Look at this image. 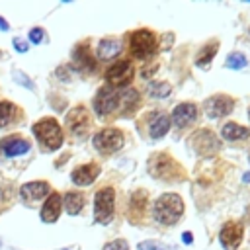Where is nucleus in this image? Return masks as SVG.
Returning <instances> with one entry per match:
<instances>
[{
    "instance_id": "obj_4",
    "label": "nucleus",
    "mask_w": 250,
    "mask_h": 250,
    "mask_svg": "<svg viewBox=\"0 0 250 250\" xmlns=\"http://www.w3.org/2000/svg\"><path fill=\"white\" fill-rule=\"evenodd\" d=\"M113 199H115V193H113V188H102L98 193H96V201H94V215H96V221L102 223V225H107L113 217Z\"/></svg>"
},
{
    "instance_id": "obj_22",
    "label": "nucleus",
    "mask_w": 250,
    "mask_h": 250,
    "mask_svg": "<svg viewBox=\"0 0 250 250\" xmlns=\"http://www.w3.org/2000/svg\"><path fill=\"white\" fill-rule=\"evenodd\" d=\"M84 205V195L78 191H68L64 195V209L68 215H76Z\"/></svg>"
},
{
    "instance_id": "obj_28",
    "label": "nucleus",
    "mask_w": 250,
    "mask_h": 250,
    "mask_svg": "<svg viewBox=\"0 0 250 250\" xmlns=\"http://www.w3.org/2000/svg\"><path fill=\"white\" fill-rule=\"evenodd\" d=\"M104 250H129V246H127V242L125 240H113V242H109V244H105V248Z\"/></svg>"
},
{
    "instance_id": "obj_13",
    "label": "nucleus",
    "mask_w": 250,
    "mask_h": 250,
    "mask_svg": "<svg viewBox=\"0 0 250 250\" xmlns=\"http://www.w3.org/2000/svg\"><path fill=\"white\" fill-rule=\"evenodd\" d=\"M197 117V109L193 104H180L176 105L174 113H172V123L176 127H186L189 123H193Z\"/></svg>"
},
{
    "instance_id": "obj_23",
    "label": "nucleus",
    "mask_w": 250,
    "mask_h": 250,
    "mask_svg": "<svg viewBox=\"0 0 250 250\" xmlns=\"http://www.w3.org/2000/svg\"><path fill=\"white\" fill-rule=\"evenodd\" d=\"M18 115V107L10 102H0V129L10 125Z\"/></svg>"
},
{
    "instance_id": "obj_20",
    "label": "nucleus",
    "mask_w": 250,
    "mask_h": 250,
    "mask_svg": "<svg viewBox=\"0 0 250 250\" xmlns=\"http://www.w3.org/2000/svg\"><path fill=\"white\" fill-rule=\"evenodd\" d=\"M72 57H74L76 66L82 68V70H92V68L96 66V62H94V59H92V55H90V51H88L86 45H78V47L74 49Z\"/></svg>"
},
{
    "instance_id": "obj_21",
    "label": "nucleus",
    "mask_w": 250,
    "mask_h": 250,
    "mask_svg": "<svg viewBox=\"0 0 250 250\" xmlns=\"http://www.w3.org/2000/svg\"><path fill=\"white\" fill-rule=\"evenodd\" d=\"M221 135H223V139H227V141H240V139H246V137L250 135V129H246V127H242V125H238V123H227V125L223 127Z\"/></svg>"
},
{
    "instance_id": "obj_18",
    "label": "nucleus",
    "mask_w": 250,
    "mask_h": 250,
    "mask_svg": "<svg viewBox=\"0 0 250 250\" xmlns=\"http://www.w3.org/2000/svg\"><path fill=\"white\" fill-rule=\"evenodd\" d=\"M170 129V117L164 115V113H154L150 115V121H148V133L152 139H160L168 133Z\"/></svg>"
},
{
    "instance_id": "obj_1",
    "label": "nucleus",
    "mask_w": 250,
    "mask_h": 250,
    "mask_svg": "<svg viewBox=\"0 0 250 250\" xmlns=\"http://www.w3.org/2000/svg\"><path fill=\"white\" fill-rule=\"evenodd\" d=\"M184 213V201L176 193H164L154 203V217L162 225H174Z\"/></svg>"
},
{
    "instance_id": "obj_29",
    "label": "nucleus",
    "mask_w": 250,
    "mask_h": 250,
    "mask_svg": "<svg viewBox=\"0 0 250 250\" xmlns=\"http://www.w3.org/2000/svg\"><path fill=\"white\" fill-rule=\"evenodd\" d=\"M139 250H164V248H162V244H158L154 240H145L139 244Z\"/></svg>"
},
{
    "instance_id": "obj_12",
    "label": "nucleus",
    "mask_w": 250,
    "mask_h": 250,
    "mask_svg": "<svg viewBox=\"0 0 250 250\" xmlns=\"http://www.w3.org/2000/svg\"><path fill=\"white\" fill-rule=\"evenodd\" d=\"M221 244L225 250H234L242 242V225L240 223H227L221 229Z\"/></svg>"
},
{
    "instance_id": "obj_3",
    "label": "nucleus",
    "mask_w": 250,
    "mask_h": 250,
    "mask_svg": "<svg viewBox=\"0 0 250 250\" xmlns=\"http://www.w3.org/2000/svg\"><path fill=\"white\" fill-rule=\"evenodd\" d=\"M129 47H131L133 57L148 59L156 51V37L148 29H137V31H133V35L129 39Z\"/></svg>"
},
{
    "instance_id": "obj_11",
    "label": "nucleus",
    "mask_w": 250,
    "mask_h": 250,
    "mask_svg": "<svg viewBox=\"0 0 250 250\" xmlns=\"http://www.w3.org/2000/svg\"><path fill=\"white\" fill-rule=\"evenodd\" d=\"M232 107H234V100L225 94H217L205 102V111L209 117H223V115L230 113Z\"/></svg>"
},
{
    "instance_id": "obj_7",
    "label": "nucleus",
    "mask_w": 250,
    "mask_h": 250,
    "mask_svg": "<svg viewBox=\"0 0 250 250\" xmlns=\"http://www.w3.org/2000/svg\"><path fill=\"white\" fill-rule=\"evenodd\" d=\"M133 72H135V70H133V64H131L129 61H117V62H113V64L107 68L105 80H107L109 86L121 88V86L129 84V82L133 80Z\"/></svg>"
},
{
    "instance_id": "obj_27",
    "label": "nucleus",
    "mask_w": 250,
    "mask_h": 250,
    "mask_svg": "<svg viewBox=\"0 0 250 250\" xmlns=\"http://www.w3.org/2000/svg\"><path fill=\"white\" fill-rule=\"evenodd\" d=\"M227 66L229 68H244L246 66V57L242 53H230L227 57Z\"/></svg>"
},
{
    "instance_id": "obj_34",
    "label": "nucleus",
    "mask_w": 250,
    "mask_h": 250,
    "mask_svg": "<svg viewBox=\"0 0 250 250\" xmlns=\"http://www.w3.org/2000/svg\"><path fill=\"white\" fill-rule=\"evenodd\" d=\"M0 29L2 31H8V21H4L2 18H0Z\"/></svg>"
},
{
    "instance_id": "obj_2",
    "label": "nucleus",
    "mask_w": 250,
    "mask_h": 250,
    "mask_svg": "<svg viewBox=\"0 0 250 250\" xmlns=\"http://www.w3.org/2000/svg\"><path fill=\"white\" fill-rule=\"evenodd\" d=\"M33 133L35 137L41 141V145L49 150H55L62 145V131H61V125L51 119V117H45L41 121H37L33 125Z\"/></svg>"
},
{
    "instance_id": "obj_25",
    "label": "nucleus",
    "mask_w": 250,
    "mask_h": 250,
    "mask_svg": "<svg viewBox=\"0 0 250 250\" xmlns=\"http://www.w3.org/2000/svg\"><path fill=\"white\" fill-rule=\"evenodd\" d=\"M215 53H217V43H211V45L203 47L201 55L197 57V64H199V66H207V64L211 62V59L215 57Z\"/></svg>"
},
{
    "instance_id": "obj_10",
    "label": "nucleus",
    "mask_w": 250,
    "mask_h": 250,
    "mask_svg": "<svg viewBox=\"0 0 250 250\" xmlns=\"http://www.w3.org/2000/svg\"><path fill=\"white\" fill-rule=\"evenodd\" d=\"M191 145H193L195 152L201 154V156H213V154L219 150L217 137H215L211 131H197V133L191 137Z\"/></svg>"
},
{
    "instance_id": "obj_15",
    "label": "nucleus",
    "mask_w": 250,
    "mask_h": 250,
    "mask_svg": "<svg viewBox=\"0 0 250 250\" xmlns=\"http://www.w3.org/2000/svg\"><path fill=\"white\" fill-rule=\"evenodd\" d=\"M61 207H62V199H61V195H59V193H51L49 199L45 201L43 209H41V219H43L45 223H53V221H57L59 215H61Z\"/></svg>"
},
{
    "instance_id": "obj_16",
    "label": "nucleus",
    "mask_w": 250,
    "mask_h": 250,
    "mask_svg": "<svg viewBox=\"0 0 250 250\" xmlns=\"http://www.w3.org/2000/svg\"><path fill=\"white\" fill-rule=\"evenodd\" d=\"M29 150V143L21 137H6L2 141V152L4 156H18V154H23Z\"/></svg>"
},
{
    "instance_id": "obj_14",
    "label": "nucleus",
    "mask_w": 250,
    "mask_h": 250,
    "mask_svg": "<svg viewBox=\"0 0 250 250\" xmlns=\"http://www.w3.org/2000/svg\"><path fill=\"white\" fill-rule=\"evenodd\" d=\"M98 174H100V166L98 164H84V166H78L72 172V182L76 186H88L98 178Z\"/></svg>"
},
{
    "instance_id": "obj_19",
    "label": "nucleus",
    "mask_w": 250,
    "mask_h": 250,
    "mask_svg": "<svg viewBox=\"0 0 250 250\" xmlns=\"http://www.w3.org/2000/svg\"><path fill=\"white\" fill-rule=\"evenodd\" d=\"M121 49H123L121 47V41H117V39H104L98 45V57L104 59V61H107V59H113L115 55H119Z\"/></svg>"
},
{
    "instance_id": "obj_33",
    "label": "nucleus",
    "mask_w": 250,
    "mask_h": 250,
    "mask_svg": "<svg viewBox=\"0 0 250 250\" xmlns=\"http://www.w3.org/2000/svg\"><path fill=\"white\" fill-rule=\"evenodd\" d=\"M182 240H184L186 244H189V242L193 240V236H191V232H184V236H182Z\"/></svg>"
},
{
    "instance_id": "obj_30",
    "label": "nucleus",
    "mask_w": 250,
    "mask_h": 250,
    "mask_svg": "<svg viewBox=\"0 0 250 250\" xmlns=\"http://www.w3.org/2000/svg\"><path fill=\"white\" fill-rule=\"evenodd\" d=\"M14 78H16V82H20V84H23V86L33 88V82H29V80H27V76H25V74H21L20 70H16V72H14Z\"/></svg>"
},
{
    "instance_id": "obj_8",
    "label": "nucleus",
    "mask_w": 250,
    "mask_h": 250,
    "mask_svg": "<svg viewBox=\"0 0 250 250\" xmlns=\"http://www.w3.org/2000/svg\"><path fill=\"white\" fill-rule=\"evenodd\" d=\"M66 125H68L72 135H76V137L86 135L88 129H90V113H88V109L84 105H78V107L70 109V113L66 115Z\"/></svg>"
},
{
    "instance_id": "obj_9",
    "label": "nucleus",
    "mask_w": 250,
    "mask_h": 250,
    "mask_svg": "<svg viewBox=\"0 0 250 250\" xmlns=\"http://www.w3.org/2000/svg\"><path fill=\"white\" fill-rule=\"evenodd\" d=\"M121 102V96L117 92H113L111 88H100L98 90V96L94 100V107H96V113L98 115H107L111 113Z\"/></svg>"
},
{
    "instance_id": "obj_24",
    "label": "nucleus",
    "mask_w": 250,
    "mask_h": 250,
    "mask_svg": "<svg viewBox=\"0 0 250 250\" xmlns=\"http://www.w3.org/2000/svg\"><path fill=\"white\" fill-rule=\"evenodd\" d=\"M145 201H146V193L145 191H135L133 193V197H131V215H133V219H137V217L143 215Z\"/></svg>"
},
{
    "instance_id": "obj_17",
    "label": "nucleus",
    "mask_w": 250,
    "mask_h": 250,
    "mask_svg": "<svg viewBox=\"0 0 250 250\" xmlns=\"http://www.w3.org/2000/svg\"><path fill=\"white\" fill-rule=\"evenodd\" d=\"M20 193L25 201H35V199H41L43 195L49 193V184L47 182H29V184L21 186Z\"/></svg>"
},
{
    "instance_id": "obj_31",
    "label": "nucleus",
    "mask_w": 250,
    "mask_h": 250,
    "mask_svg": "<svg viewBox=\"0 0 250 250\" xmlns=\"http://www.w3.org/2000/svg\"><path fill=\"white\" fill-rule=\"evenodd\" d=\"M29 39H31L33 43H41V39H43V29L33 27V29L29 31Z\"/></svg>"
},
{
    "instance_id": "obj_6",
    "label": "nucleus",
    "mask_w": 250,
    "mask_h": 250,
    "mask_svg": "<svg viewBox=\"0 0 250 250\" xmlns=\"http://www.w3.org/2000/svg\"><path fill=\"white\" fill-rule=\"evenodd\" d=\"M94 146L107 154V152H113L117 148L123 146V133L119 129H113V127H107V129H102L96 137H94Z\"/></svg>"
},
{
    "instance_id": "obj_32",
    "label": "nucleus",
    "mask_w": 250,
    "mask_h": 250,
    "mask_svg": "<svg viewBox=\"0 0 250 250\" xmlns=\"http://www.w3.org/2000/svg\"><path fill=\"white\" fill-rule=\"evenodd\" d=\"M14 47H16L20 53H25V51H27V43H25L23 39H20V37L14 39Z\"/></svg>"
},
{
    "instance_id": "obj_5",
    "label": "nucleus",
    "mask_w": 250,
    "mask_h": 250,
    "mask_svg": "<svg viewBox=\"0 0 250 250\" xmlns=\"http://www.w3.org/2000/svg\"><path fill=\"white\" fill-rule=\"evenodd\" d=\"M148 172L154 176V178H160V180H172L176 178V172H180V166L168 156V154H152L150 160H148Z\"/></svg>"
},
{
    "instance_id": "obj_26",
    "label": "nucleus",
    "mask_w": 250,
    "mask_h": 250,
    "mask_svg": "<svg viewBox=\"0 0 250 250\" xmlns=\"http://www.w3.org/2000/svg\"><path fill=\"white\" fill-rule=\"evenodd\" d=\"M148 92H150V96H154V98H166V96L170 94V84H168V82H152V84L148 86Z\"/></svg>"
}]
</instances>
